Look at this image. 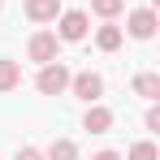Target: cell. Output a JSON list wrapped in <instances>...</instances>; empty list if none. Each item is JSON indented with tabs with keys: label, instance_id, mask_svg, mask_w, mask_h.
I'll return each instance as SVG.
<instances>
[{
	"label": "cell",
	"instance_id": "52a82bcc",
	"mask_svg": "<svg viewBox=\"0 0 160 160\" xmlns=\"http://www.w3.org/2000/svg\"><path fill=\"white\" fill-rule=\"evenodd\" d=\"M61 0H26V18L30 22H56Z\"/></svg>",
	"mask_w": 160,
	"mask_h": 160
},
{
	"label": "cell",
	"instance_id": "9c48e42d",
	"mask_svg": "<svg viewBox=\"0 0 160 160\" xmlns=\"http://www.w3.org/2000/svg\"><path fill=\"white\" fill-rule=\"evenodd\" d=\"M18 82H22V65L4 56V61H0V91H13Z\"/></svg>",
	"mask_w": 160,
	"mask_h": 160
},
{
	"label": "cell",
	"instance_id": "8fae6325",
	"mask_svg": "<svg viewBox=\"0 0 160 160\" xmlns=\"http://www.w3.org/2000/svg\"><path fill=\"white\" fill-rule=\"evenodd\" d=\"M43 160H78V147L69 143V138H56L52 147H48V156Z\"/></svg>",
	"mask_w": 160,
	"mask_h": 160
},
{
	"label": "cell",
	"instance_id": "3957f363",
	"mask_svg": "<svg viewBox=\"0 0 160 160\" xmlns=\"http://www.w3.org/2000/svg\"><path fill=\"white\" fill-rule=\"evenodd\" d=\"M56 48H61L56 30H39V35H30L26 56H30V61H39V65H48V61H56Z\"/></svg>",
	"mask_w": 160,
	"mask_h": 160
},
{
	"label": "cell",
	"instance_id": "7a4b0ae2",
	"mask_svg": "<svg viewBox=\"0 0 160 160\" xmlns=\"http://www.w3.org/2000/svg\"><path fill=\"white\" fill-rule=\"evenodd\" d=\"M69 91L78 95L82 104H95V100L104 95V78H100V74H91V69H82V74L69 78Z\"/></svg>",
	"mask_w": 160,
	"mask_h": 160
},
{
	"label": "cell",
	"instance_id": "2e32d148",
	"mask_svg": "<svg viewBox=\"0 0 160 160\" xmlns=\"http://www.w3.org/2000/svg\"><path fill=\"white\" fill-rule=\"evenodd\" d=\"M91 160H121V152H95Z\"/></svg>",
	"mask_w": 160,
	"mask_h": 160
},
{
	"label": "cell",
	"instance_id": "e0dca14e",
	"mask_svg": "<svg viewBox=\"0 0 160 160\" xmlns=\"http://www.w3.org/2000/svg\"><path fill=\"white\" fill-rule=\"evenodd\" d=\"M0 9H4V0H0Z\"/></svg>",
	"mask_w": 160,
	"mask_h": 160
},
{
	"label": "cell",
	"instance_id": "277c9868",
	"mask_svg": "<svg viewBox=\"0 0 160 160\" xmlns=\"http://www.w3.org/2000/svg\"><path fill=\"white\" fill-rule=\"evenodd\" d=\"M56 39H65V43L87 39V13L82 9H65L61 13V26H56Z\"/></svg>",
	"mask_w": 160,
	"mask_h": 160
},
{
	"label": "cell",
	"instance_id": "5b68a950",
	"mask_svg": "<svg viewBox=\"0 0 160 160\" xmlns=\"http://www.w3.org/2000/svg\"><path fill=\"white\" fill-rule=\"evenodd\" d=\"M126 30H130L134 39H152V35H156V9H134Z\"/></svg>",
	"mask_w": 160,
	"mask_h": 160
},
{
	"label": "cell",
	"instance_id": "7c38bea8",
	"mask_svg": "<svg viewBox=\"0 0 160 160\" xmlns=\"http://www.w3.org/2000/svg\"><path fill=\"white\" fill-rule=\"evenodd\" d=\"M91 9H95L100 18H117V13L126 9V0H91Z\"/></svg>",
	"mask_w": 160,
	"mask_h": 160
},
{
	"label": "cell",
	"instance_id": "5bb4252c",
	"mask_svg": "<svg viewBox=\"0 0 160 160\" xmlns=\"http://www.w3.org/2000/svg\"><path fill=\"white\" fill-rule=\"evenodd\" d=\"M143 121H147V130H160V108H156V100H152V108H147Z\"/></svg>",
	"mask_w": 160,
	"mask_h": 160
},
{
	"label": "cell",
	"instance_id": "ba28073f",
	"mask_svg": "<svg viewBox=\"0 0 160 160\" xmlns=\"http://www.w3.org/2000/svg\"><path fill=\"white\" fill-rule=\"evenodd\" d=\"M95 43H100V52H117V48H121V26H112V22L100 26L95 30Z\"/></svg>",
	"mask_w": 160,
	"mask_h": 160
},
{
	"label": "cell",
	"instance_id": "8992f818",
	"mask_svg": "<svg viewBox=\"0 0 160 160\" xmlns=\"http://www.w3.org/2000/svg\"><path fill=\"white\" fill-rule=\"evenodd\" d=\"M82 130H91V134H108V130H112V112H108L104 104H91V108H87V117H82Z\"/></svg>",
	"mask_w": 160,
	"mask_h": 160
},
{
	"label": "cell",
	"instance_id": "4fadbf2b",
	"mask_svg": "<svg viewBox=\"0 0 160 160\" xmlns=\"http://www.w3.org/2000/svg\"><path fill=\"white\" fill-rule=\"evenodd\" d=\"M130 160H156V143H147V138L134 143V147H130Z\"/></svg>",
	"mask_w": 160,
	"mask_h": 160
},
{
	"label": "cell",
	"instance_id": "30bf717a",
	"mask_svg": "<svg viewBox=\"0 0 160 160\" xmlns=\"http://www.w3.org/2000/svg\"><path fill=\"white\" fill-rule=\"evenodd\" d=\"M134 95H143V100H160V78H156V74H138V78H134Z\"/></svg>",
	"mask_w": 160,
	"mask_h": 160
},
{
	"label": "cell",
	"instance_id": "6da1fadb",
	"mask_svg": "<svg viewBox=\"0 0 160 160\" xmlns=\"http://www.w3.org/2000/svg\"><path fill=\"white\" fill-rule=\"evenodd\" d=\"M69 65H61V61H48L43 69H39V78H35V87L43 91V95H61V91H69Z\"/></svg>",
	"mask_w": 160,
	"mask_h": 160
},
{
	"label": "cell",
	"instance_id": "9a60e30c",
	"mask_svg": "<svg viewBox=\"0 0 160 160\" xmlns=\"http://www.w3.org/2000/svg\"><path fill=\"white\" fill-rule=\"evenodd\" d=\"M13 160H43V152H35V147H18Z\"/></svg>",
	"mask_w": 160,
	"mask_h": 160
}]
</instances>
